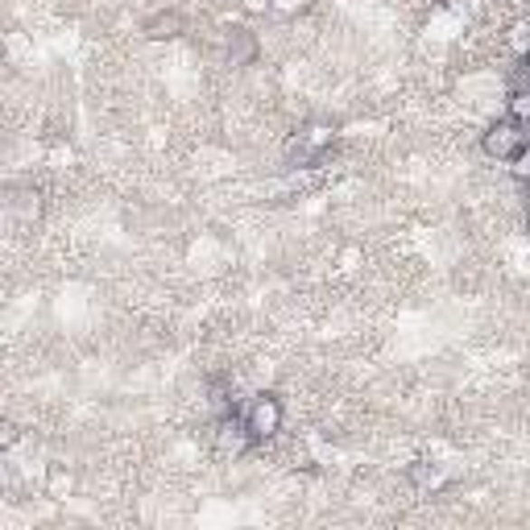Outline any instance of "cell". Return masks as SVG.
I'll use <instances>...</instances> for the list:
<instances>
[{
    "label": "cell",
    "mask_w": 530,
    "mask_h": 530,
    "mask_svg": "<svg viewBox=\"0 0 530 530\" xmlns=\"http://www.w3.org/2000/svg\"><path fill=\"white\" fill-rule=\"evenodd\" d=\"M530 146V125L518 117H506L485 133V154L497 157V162H518L522 149Z\"/></svg>",
    "instance_id": "6da1fadb"
},
{
    "label": "cell",
    "mask_w": 530,
    "mask_h": 530,
    "mask_svg": "<svg viewBox=\"0 0 530 530\" xmlns=\"http://www.w3.org/2000/svg\"><path fill=\"white\" fill-rule=\"evenodd\" d=\"M241 422H245L249 440H265V435H274L278 427H282V402L261 393V398H253V406L241 414Z\"/></svg>",
    "instance_id": "7a4b0ae2"
},
{
    "label": "cell",
    "mask_w": 530,
    "mask_h": 530,
    "mask_svg": "<svg viewBox=\"0 0 530 530\" xmlns=\"http://www.w3.org/2000/svg\"><path fill=\"white\" fill-rule=\"evenodd\" d=\"M178 25H183V21H178L175 13H170V17H157L154 25H149V38H175Z\"/></svg>",
    "instance_id": "3957f363"
},
{
    "label": "cell",
    "mask_w": 530,
    "mask_h": 530,
    "mask_svg": "<svg viewBox=\"0 0 530 530\" xmlns=\"http://www.w3.org/2000/svg\"><path fill=\"white\" fill-rule=\"evenodd\" d=\"M526 216H530V199H526Z\"/></svg>",
    "instance_id": "277c9868"
}]
</instances>
